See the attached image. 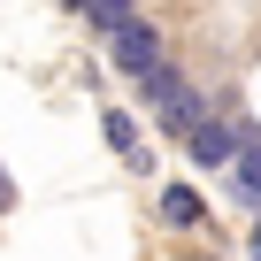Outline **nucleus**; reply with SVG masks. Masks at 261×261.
Returning a JSON list of instances; mask_svg holds the SVG:
<instances>
[{"label": "nucleus", "instance_id": "f257e3e1", "mask_svg": "<svg viewBox=\"0 0 261 261\" xmlns=\"http://www.w3.org/2000/svg\"><path fill=\"white\" fill-rule=\"evenodd\" d=\"M139 92H146V108H154L169 130H200V123H207V100H200L169 62H162V69H146V77H139Z\"/></svg>", "mask_w": 261, "mask_h": 261}, {"label": "nucleus", "instance_id": "f03ea898", "mask_svg": "<svg viewBox=\"0 0 261 261\" xmlns=\"http://www.w3.org/2000/svg\"><path fill=\"white\" fill-rule=\"evenodd\" d=\"M108 54H115V69H123V77H146V69H162V39H154V23H130V31H115V39H108Z\"/></svg>", "mask_w": 261, "mask_h": 261}, {"label": "nucleus", "instance_id": "7ed1b4c3", "mask_svg": "<svg viewBox=\"0 0 261 261\" xmlns=\"http://www.w3.org/2000/svg\"><path fill=\"white\" fill-rule=\"evenodd\" d=\"M185 146H192V162H200V169H230V154H238V130H230L223 115H207L200 130H185Z\"/></svg>", "mask_w": 261, "mask_h": 261}, {"label": "nucleus", "instance_id": "20e7f679", "mask_svg": "<svg viewBox=\"0 0 261 261\" xmlns=\"http://www.w3.org/2000/svg\"><path fill=\"white\" fill-rule=\"evenodd\" d=\"M85 16H92L100 39H115V31H130V23H146V16H139V0H85Z\"/></svg>", "mask_w": 261, "mask_h": 261}, {"label": "nucleus", "instance_id": "39448f33", "mask_svg": "<svg viewBox=\"0 0 261 261\" xmlns=\"http://www.w3.org/2000/svg\"><path fill=\"white\" fill-rule=\"evenodd\" d=\"M100 123H108V146H115L123 162H139V169H146V146H139V123H130V108H100Z\"/></svg>", "mask_w": 261, "mask_h": 261}, {"label": "nucleus", "instance_id": "423d86ee", "mask_svg": "<svg viewBox=\"0 0 261 261\" xmlns=\"http://www.w3.org/2000/svg\"><path fill=\"white\" fill-rule=\"evenodd\" d=\"M230 177H238V192H246V200H261V139H238Z\"/></svg>", "mask_w": 261, "mask_h": 261}, {"label": "nucleus", "instance_id": "0eeeda50", "mask_svg": "<svg viewBox=\"0 0 261 261\" xmlns=\"http://www.w3.org/2000/svg\"><path fill=\"white\" fill-rule=\"evenodd\" d=\"M162 215H169L177 230H185V223H200V192H185V185H177V192H162Z\"/></svg>", "mask_w": 261, "mask_h": 261}, {"label": "nucleus", "instance_id": "6e6552de", "mask_svg": "<svg viewBox=\"0 0 261 261\" xmlns=\"http://www.w3.org/2000/svg\"><path fill=\"white\" fill-rule=\"evenodd\" d=\"M253 261H261V230H253Z\"/></svg>", "mask_w": 261, "mask_h": 261}, {"label": "nucleus", "instance_id": "1a4fd4ad", "mask_svg": "<svg viewBox=\"0 0 261 261\" xmlns=\"http://www.w3.org/2000/svg\"><path fill=\"white\" fill-rule=\"evenodd\" d=\"M69 8H85V0H69Z\"/></svg>", "mask_w": 261, "mask_h": 261}]
</instances>
